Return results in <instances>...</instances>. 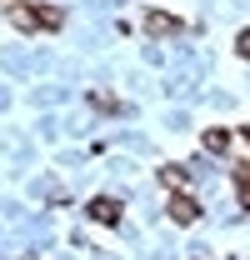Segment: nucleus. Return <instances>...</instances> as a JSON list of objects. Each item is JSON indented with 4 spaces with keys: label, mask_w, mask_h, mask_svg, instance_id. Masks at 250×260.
<instances>
[{
    "label": "nucleus",
    "mask_w": 250,
    "mask_h": 260,
    "mask_svg": "<svg viewBox=\"0 0 250 260\" xmlns=\"http://www.w3.org/2000/svg\"><path fill=\"white\" fill-rule=\"evenodd\" d=\"M235 45H240V55H245V60H250V30L240 35V40H235Z\"/></svg>",
    "instance_id": "nucleus-7"
},
{
    "label": "nucleus",
    "mask_w": 250,
    "mask_h": 260,
    "mask_svg": "<svg viewBox=\"0 0 250 260\" xmlns=\"http://www.w3.org/2000/svg\"><path fill=\"white\" fill-rule=\"evenodd\" d=\"M170 220H180V225H195V220H200V205H195L190 195H175V200H170Z\"/></svg>",
    "instance_id": "nucleus-1"
},
{
    "label": "nucleus",
    "mask_w": 250,
    "mask_h": 260,
    "mask_svg": "<svg viewBox=\"0 0 250 260\" xmlns=\"http://www.w3.org/2000/svg\"><path fill=\"white\" fill-rule=\"evenodd\" d=\"M160 180H165V185H170V190H180V185H185V170H165V175H160Z\"/></svg>",
    "instance_id": "nucleus-6"
},
{
    "label": "nucleus",
    "mask_w": 250,
    "mask_h": 260,
    "mask_svg": "<svg viewBox=\"0 0 250 260\" xmlns=\"http://www.w3.org/2000/svg\"><path fill=\"white\" fill-rule=\"evenodd\" d=\"M145 30L170 35V30H180V20H175V15H165V10H150V15H145Z\"/></svg>",
    "instance_id": "nucleus-4"
},
{
    "label": "nucleus",
    "mask_w": 250,
    "mask_h": 260,
    "mask_svg": "<svg viewBox=\"0 0 250 260\" xmlns=\"http://www.w3.org/2000/svg\"><path fill=\"white\" fill-rule=\"evenodd\" d=\"M245 140H250V125H245Z\"/></svg>",
    "instance_id": "nucleus-8"
},
{
    "label": "nucleus",
    "mask_w": 250,
    "mask_h": 260,
    "mask_svg": "<svg viewBox=\"0 0 250 260\" xmlns=\"http://www.w3.org/2000/svg\"><path fill=\"white\" fill-rule=\"evenodd\" d=\"M205 150H230V130H205Z\"/></svg>",
    "instance_id": "nucleus-5"
},
{
    "label": "nucleus",
    "mask_w": 250,
    "mask_h": 260,
    "mask_svg": "<svg viewBox=\"0 0 250 260\" xmlns=\"http://www.w3.org/2000/svg\"><path fill=\"white\" fill-rule=\"evenodd\" d=\"M10 20L20 30H40V5H10Z\"/></svg>",
    "instance_id": "nucleus-2"
},
{
    "label": "nucleus",
    "mask_w": 250,
    "mask_h": 260,
    "mask_svg": "<svg viewBox=\"0 0 250 260\" xmlns=\"http://www.w3.org/2000/svg\"><path fill=\"white\" fill-rule=\"evenodd\" d=\"M90 215L100 225H120V205L115 200H90Z\"/></svg>",
    "instance_id": "nucleus-3"
}]
</instances>
